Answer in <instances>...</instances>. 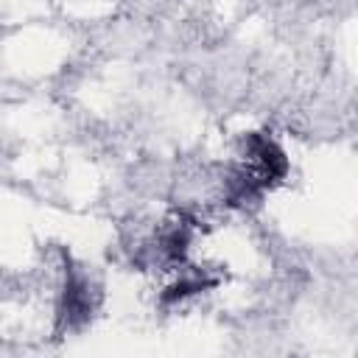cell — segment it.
<instances>
[{
  "instance_id": "obj_1",
  "label": "cell",
  "mask_w": 358,
  "mask_h": 358,
  "mask_svg": "<svg viewBox=\"0 0 358 358\" xmlns=\"http://www.w3.org/2000/svg\"><path fill=\"white\" fill-rule=\"evenodd\" d=\"M92 302H90V280L78 268H67L64 277V291L59 302V327H81L90 319Z\"/></svg>"
},
{
  "instance_id": "obj_2",
  "label": "cell",
  "mask_w": 358,
  "mask_h": 358,
  "mask_svg": "<svg viewBox=\"0 0 358 358\" xmlns=\"http://www.w3.org/2000/svg\"><path fill=\"white\" fill-rule=\"evenodd\" d=\"M246 148H249V157H252L255 165H257V182H260V187H263V185H271L274 179H280V176L288 171L285 154H282V148H280L271 137L249 134Z\"/></svg>"
},
{
  "instance_id": "obj_3",
  "label": "cell",
  "mask_w": 358,
  "mask_h": 358,
  "mask_svg": "<svg viewBox=\"0 0 358 358\" xmlns=\"http://www.w3.org/2000/svg\"><path fill=\"white\" fill-rule=\"evenodd\" d=\"M207 285H213L210 280H199V277H187V280H179L176 285H171L165 294H162V302H176L187 294H196V291H204Z\"/></svg>"
}]
</instances>
